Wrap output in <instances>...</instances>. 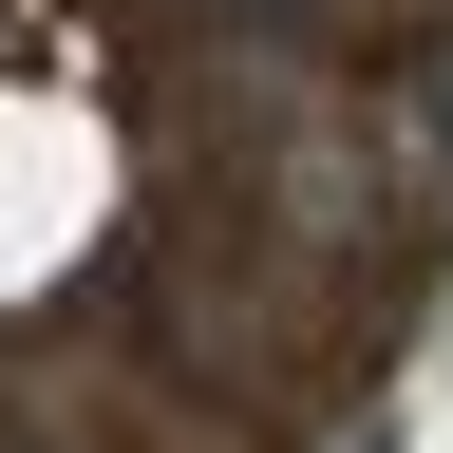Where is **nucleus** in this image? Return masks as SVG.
Wrapping results in <instances>:
<instances>
[{
  "label": "nucleus",
  "mask_w": 453,
  "mask_h": 453,
  "mask_svg": "<svg viewBox=\"0 0 453 453\" xmlns=\"http://www.w3.org/2000/svg\"><path fill=\"white\" fill-rule=\"evenodd\" d=\"M453 283V0H0V453H359Z\"/></svg>",
  "instance_id": "1"
}]
</instances>
